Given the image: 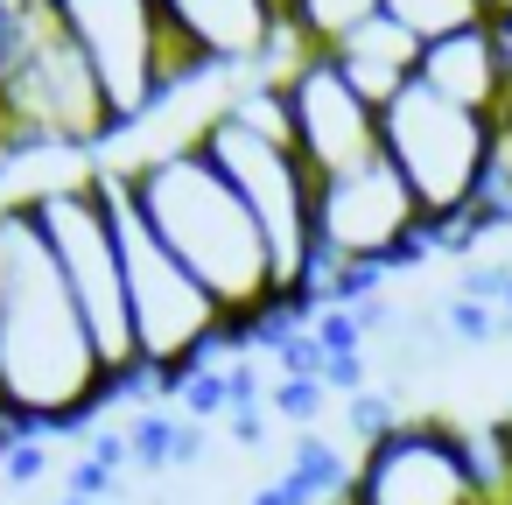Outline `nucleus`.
<instances>
[{
    "instance_id": "2",
    "label": "nucleus",
    "mask_w": 512,
    "mask_h": 505,
    "mask_svg": "<svg viewBox=\"0 0 512 505\" xmlns=\"http://www.w3.org/2000/svg\"><path fill=\"white\" fill-rule=\"evenodd\" d=\"M141 218L155 225V239L225 302V316L239 323V337H253L267 316H281V281H274V253L253 225V211L239 204V190L218 176V162L190 141L141 155L134 169H120Z\"/></svg>"
},
{
    "instance_id": "14",
    "label": "nucleus",
    "mask_w": 512,
    "mask_h": 505,
    "mask_svg": "<svg viewBox=\"0 0 512 505\" xmlns=\"http://www.w3.org/2000/svg\"><path fill=\"white\" fill-rule=\"evenodd\" d=\"M330 57H337V71H344V78H351L379 113H386L400 92H414V85H421V43H414L400 22H386V15H379V22H365V29H358L351 43H337Z\"/></svg>"
},
{
    "instance_id": "13",
    "label": "nucleus",
    "mask_w": 512,
    "mask_h": 505,
    "mask_svg": "<svg viewBox=\"0 0 512 505\" xmlns=\"http://www.w3.org/2000/svg\"><path fill=\"white\" fill-rule=\"evenodd\" d=\"M421 85L442 92V99L463 106V113L498 120V113L512 106V85H505V57H498L491 22H484V29H463V36H449V43H428V50H421Z\"/></svg>"
},
{
    "instance_id": "15",
    "label": "nucleus",
    "mask_w": 512,
    "mask_h": 505,
    "mask_svg": "<svg viewBox=\"0 0 512 505\" xmlns=\"http://www.w3.org/2000/svg\"><path fill=\"white\" fill-rule=\"evenodd\" d=\"M288 29L316 50V57H330L337 43H351L365 22H379L386 15V0H288Z\"/></svg>"
},
{
    "instance_id": "7",
    "label": "nucleus",
    "mask_w": 512,
    "mask_h": 505,
    "mask_svg": "<svg viewBox=\"0 0 512 505\" xmlns=\"http://www.w3.org/2000/svg\"><path fill=\"white\" fill-rule=\"evenodd\" d=\"M379 127H386V162L414 190L428 232L442 239V232L470 225L484 204V183H491V120L414 85L379 113Z\"/></svg>"
},
{
    "instance_id": "21",
    "label": "nucleus",
    "mask_w": 512,
    "mask_h": 505,
    "mask_svg": "<svg viewBox=\"0 0 512 505\" xmlns=\"http://www.w3.org/2000/svg\"><path fill=\"white\" fill-rule=\"evenodd\" d=\"M491 36H498V57H505V85H512V15L491 22Z\"/></svg>"
},
{
    "instance_id": "22",
    "label": "nucleus",
    "mask_w": 512,
    "mask_h": 505,
    "mask_svg": "<svg viewBox=\"0 0 512 505\" xmlns=\"http://www.w3.org/2000/svg\"><path fill=\"white\" fill-rule=\"evenodd\" d=\"M484 15H491V22H505V15H512V0H484Z\"/></svg>"
},
{
    "instance_id": "17",
    "label": "nucleus",
    "mask_w": 512,
    "mask_h": 505,
    "mask_svg": "<svg viewBox=\"0 0 512 505\" xmlns=\"http://www.w3.org/2000/svg\"><path fill=\"white\" fill-rule=\"evenodd\" d=\"M386 22H400L428 50V43H449L463 29H484L491 15H484V0H386Z\"/></svg>"
},
{
    "instance_id": "23",
    "label": "nucleus",
    "mask_w": 512,
    "mask_h": 505,
    "mask_svg": "<svg viewBox=\"0 0 512 505\" xmlns=\"http://www.w3.org/2000/svg\"><path fill=\"white\" fill-rule=\"evenodd\" d=\"M337 505H351V498H337Z\"/></svg>"
},
{
    "instance_id": "4",
    "label": "nucleus",
    "mask_w": 512,
    "mask_h": 505,
    "mask_svg": "<svg viewBox=\"0 0 512 505\" xmlns=\"http://www.w3.org/2000/svg\"><path fill=\"white\" fill-rule=\"evenodd\" d=\"M0 85L15 99L29 155L43 148H99L120 134L113 99L64 29L57 0H0Z\"/></svg>"
},
{
    "instance_id": "24",
    "label": "nucleus",
    "mask_w": 512,
    "mask_h": 505,
    "mask_svg": "<svg viewBox=\"0 0 512 505\" xmlns=\"http://www.w3.org/2000/svg\"><path fill=\"white\" fill-rule=\"evenodd\" d=\"M281 8H288V0H281Z\"/></svg>"
},
{
    "instance_id": "16",
    "label": "nucleus",
    "mask_w": 512,
    "mask_h": 505,
    "mask_svg": "<svg viewBox=\"0 0 512 505\" xmlns=\"http://www.w3.org/2000/svg\"><path fill=\"white\" fill-rule=\"evenodd\" d=\"M456 428H463V456H470L477 498L484 505H512V414H498V421H456Z\"/></svg>"
},
{
    "instance_id": "5",
    "label": "nucleus",
    "mask_w": 512,
    "mask_h": 505,
    "mask_svg": "<svg viewBox=\"0 0 512 505\" xmlns=\"http://www.w3.org/2000/svg\"><path fill=\"white\" fill-rule=\"evenodd\" d=\"M113 386L134 393L148 386V365H141V337H134V309H127V260H120V232H113V204L99 190V176H71V183H50V190H29L22 197Z\"/></svg>"
},
{
    "instance_id": "18",
    "label": "nucleus",
    "mask_w": 512,
    "mask_h": 505,
    "mask_svg": "<svg viewBox=\"0 0 512 505\" xmlns=\"http://www.w3.org/2000/svg\"><path fill=\"white\" fill-rule=\"evenodd\" d=\"M400 421H407V414L393 407V393H372V386H365V393H351V400H344V428H351V449H372V442H379V435H393Z\"/></svg>"
},
{
    "instance_id": "10",
    "label": "nucleus",
    "mask_w": 512,
    "mask_h": 505,
    "mask_svg": "<svg viewBox=\"0 0 512 505\" xmlns=\"http://www.w3.org/2000/svg\"><path fill=\"white\" fill-rule=\"evenodd\" d=\"M351 505H484L463 428L456 421H400L372 449H358Z\"/></svg>"
},
{
    "instance_id": "20",
    "label": "nucleus",
    "mask_w": 512,
    "mask_h": 505,
    "mask_svg": "<svg viewBox=\"0 0 512 505\" xmlns=\"http://www.w3.org/2000/svg\"><path fill=\"white\" fill-rule=\"evenodd\" d=\"M50 435H22L8 456H0V484H36L43 470H50V449H43Z\"/></svg>"
},
{
    "instance_id": "12",
    "label": "nucleus",
    "mask_w": 512,
    "mask_h": 505,
    "mask_svg": "<svg viewBox=\"0 0 512 505\" xmlns=\"http://www.w3.org/2000/svg\"><path fill=\"white\" fill-rule=\"evenodd\" d=\"M162 22L190 71L246 85L281 43V0H162Z\"/></svg>"
},
{
    "instance_id": "19",
    "label": "nucleus",
    "mask_w": 512,
    "mask_h": 505,
    "mask_svg": "<svg viewBox=\"0 0 512 505\" xmlns=\"http://www.w3.org/2000/svg\"><path fill=\"white\" fill-rule=\"evenodd\" d=\"M323 400H330V386H323V379H274V386H267V414H281V421H295L302 435L316 428V414H323Z\"/></svg>"
},
{
    "instance_id": "8",
    "label": "nucleus",
    "mask_w": 512,
    "mask_h": 505,
    "mask_svg": "<svg viewBox=\"0 0 512 505\" xmlns=\"http://www.w3.org/2000/svg\"><path fill=\"white\" fill-rule=\"evenodd\" d=\"M57 15L78 36V50L92 57L120 134L155 120L176 92L204 85V71L183 64V50L162 22V0H57Z\"/></svg>"
},
{
    "instance_id": "11",
    "label": "nucleus",
    "mask_w": 512,
    "mask_h": 505,
    "mask_svg": "<svg viewBox=\"0 0 512 505\" xmlns=\"http://www.w3.org/2000/svg\"><path fill=\"white\" fill-rule=\"evenodd\" d=\"M281 92H288V120H295V155L309 162L316 183H337V176H351V169L386 155L379 106L337 71V57L302 64Z\"/></svg>"
},
{
    "instance_id": "6",
    "label": "nucleus",
    "mask_w": 512,
    "mask_h": 505,
    "mask_svg": "<svg viewBox=\"0 0 512 505\" xmlns=\"http://www.w3.org/2000/svg\"><path fill=\"white\" fill-rule=\"evenodd\" d=\"M197 148L218 162V176L239 190V204L253 211L267 253H274V281L288 309H309V281H316V176L295 155V141H274L260 127H246L232 106H218L197 127Z\"/></svg>"
},
{
    "instance_id": "3",
    "label": "nucleus",
    "mask_w": 512,
    "mask_h": 505,
    "mask_svg": "<svg viewBox=\"0 0 512 505\" xmlns=\"http://www.w3.org/2000/svg\"><path fill=\"white\" fill-rule=\"evenodd\" d=\"M99 190L113 204V232H120V260H127V309H134V337H141V365L148 386L176 393L190 372L218 365L225 351H239V323L225 316V302L155 239V225L141 218L134 190L120 169H99Z\"/></svg>"
},
{
    "instance_id": "1",
    "label": "nucleus",
    "mask_w": 512,
    "mask_h": 505,
    "mask_svg": "<svg viewBox=\"0 0 512 505\" xmlns=\"http://www.w3.org/2000/svg\"><path fill=\"white\" fill-rule=\"evenodd\" d=\"M120 400L29 204H0V414L22 435H78Z\"/></svg>"
},
{
    "instance_id": "9",
    "label": "nucleus",
    "mask_w": 512,
    "mask_h": 505,
    "mask_svg": "<svg viewBox=\"0 0 512 505\" xmlns=\"http://www.w3.org/2000/svg\"><path fill=\"white\" fill-rule=\"evenodd\" d=\"M428 253H435V232L386 155L316 190V281L323 274H372L379 281V274L414 267Z\"/></svg>"
}]
</instances>
